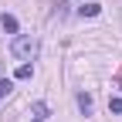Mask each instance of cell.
I'll return each mask as SVG.
<instances>
[{
  "mask_svg": "<svg viewBox=\"0 0 122 122\" xmlns=\"http://www.w3.org/2000/svg\"><path fill=\"white\" fill-rule=\"evenodd\" d=\"M10 92H14V81H10V78H0V98L10 95Z\"/></svg>",
  "mask_w": 122,
  "mask_h": 122,
  "instance_id": "obj_7",
  "label": "cell"
},
{
  "mask_svg": "<svg viewBox=\"0 0 122 122\" xmlns=\"http://www.w3.org/2000/svg\"><path fill=\"white\" fill-rule=\"evenodd\" d=\"M109 109L112 112H122V98H109Z\"/></svg>",
  "mask_w": 122,
  "mask_h": 122,
  "instance_id": "obj_8",
  "label": "cell"
},
{
  "mask_svg": "<svg viewBox=\"0 0 122 122\" xmlns=\"http://www.w3.org/2000/svg\"><path fill=\"white\" fill-rule=\"evenodd\" d=\"M30 75H34V68H30V65H20L17 71H14V78H20V81H24V78H30Z\"/></svg>",
  "mask_w": 122,
  "mask_h": 122,
  "instance_id": "obj_5",
  "label": "cell"
},
{
  "mask_svg": "<svg viewBox=\"0 0 122 122\" xmlns=\"http://www.w3.org/2000/svg\"><path fill=\"white\" fill-rule=\"evenodd\" d=\"M0 27L7 30V34H14V30H17V17H14V14H4V17H0Z\"/></svg>",
  "mask_w": 122,
  "mask_h": 122,
  "instance_id": "obj_3",
  "label": "cell"
},
{
  "mask_svg": "<svg viewBox=\"0 0 122 122\" xmlns=\"http://www.w3.org/2000/svg\"><path fill=\"white\" fill-rule=\"evenodd\" d=\"M78 109H81L85 115L92 112V95H88V92H78Z\"/></svg>",
  "mask_w": 122,
  "mask_h": 122,
  "instance_id": "obj_4",
  "label": "cell"
},
{
  "mask_svg": "<svg viewBox=\"0 0 122 122\" xmlns=\"http://www.w3.org/2000/svg\"><path fill=\"white\" fill-rule=\"evenodd\" d=\"M10 54H14V58H20V61H30V58L37 54V41H34V37H14Z\"/></svg>",
  "mask_w": 122,
  "mask_h": 122,
  "instance_id": "obj_1",
  "label": "cell"
},
{
  "mask_svg": "<svg viewBox=\"0 0 122 122\" xmlns=\"http://www.w3.org/2000/svg\"><path fill=\"white\" fill-rule=\"evenodd\" d=\"M78 14H81V17H98V14H102V4H95V0H88L85 7H78Z\"/></svg>",
  "mask_w": 122,
  "mask_h": 122,
  "instance_id": "obj_2",
  "label": "cell"
},
{
  "mask_svg": "<svg viewBox=\"0 0 122 122\" xmlns=\"http://www.w3.org/2000/svg\"><path fill=\"white\" fill-rule=\"evenodd\" d=\"M34 115H37V122H44V119H48V105H44V102H34Z\"/></svg>",
  "mask_w": 122,
  "mask_h": 122,
  "instance_id": "obj_6",
  "label": "cell"
}]
</instances>
